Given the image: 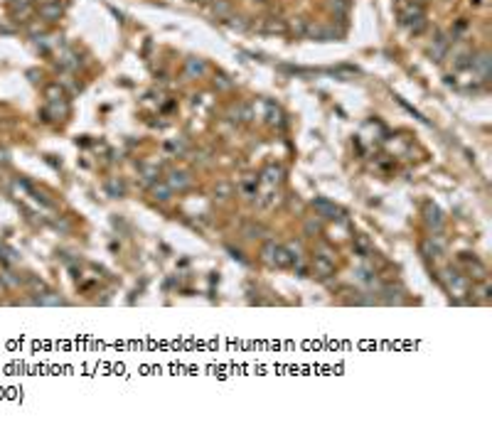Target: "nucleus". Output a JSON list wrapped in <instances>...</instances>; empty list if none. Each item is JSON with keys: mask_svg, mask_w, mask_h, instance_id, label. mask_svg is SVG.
<instances>
[{"mask_svg": "<svg viewBox=\"0 0 492 430\" xmlns=\"http://www.w3.org/2000/svg\"><path fill=\"white\" fill-rule=\"evenodd\" d=\"M399 18L401 25H406L414 35H421L426 30V13L418 0H399Z\"/></svg>", "mask_w": 492, "mask_h": 430, "instance_id": "1", "label": "nucleus"}, {"mask_svg": "<svg viewBox=\"0 0 492 430\" xmlns=\"http://www.w3.org/2000/svg\"><path fill=\"white\" fill-rule=\"evenodd\" d=\"M440 280L445 283V288H448L453 295H467V280H465V276H460L458 271H453V268L440 271Z\"/></svg>", "mask_w": 492, "mask_h": 430, "instance_id": "2", "label": "nucleus"}, {"mask_svg": "<svg viewBox=\"0 0 492 430\" xmlns=\"http://www.w3.org/2000/svg\"><path fill=\"white\" fill-rule=\"evenodd\" d=\"M305 35L317 40V42H330V40H337L340 32H335L333 27H325V25H308L305 27Z\"/></svg>", "mask_w": 492, "mask_h": 430, "instance_id": "3", "label": "nucleus"}, {"mask_svg": "<svg viewBox=\"0 0 492 430\" xmlns=\"http://www.w3.org/2000/svg\"><path fill=\"white\" fill-rule=\"evenodd\" d=\"M190 184H192V177H190L185 170H173V172L168 175V187H170L173 192H175V189H178V192H185Z\"/></svg>", "mask_w": 492, "mask_h": 430, "instance_id": "4", "label": "nucleus"}, {"mask_svg": "<svg viewBox=\"0 0 492 430\" xmlns=\"http://www.w3.org/2000/svg\"><path fill=\"white\" fill-rule=\"evenodd\" d=\"M423 217H426V224L431 227V229H440L443 227V217H440V209L436 206V204H426L423 206Z\"/></svg>", "mask_w": 492, "mask_h": 430, "instance_id": "5", "label": "nucleus"}, {"mask_svg": "<svg viewBox=\"0 0 492 430\" xmlns=\"http://www.w3.org/2000/svg\"><path fill=\"white\" fill-rule=\"evenodd\" d=\"M40 15H42V20L54 23V20L62 18V5L54 3V0H50V3H42V5H40Z\"/></svg>", "mask_w": 492, "mask_h": 430, "instance_id": "6", "label": "nucleus"}, {"mask_svg": "<svg viewBox=\"0 0 492 430\" xmlns=\"http://www.w3.org/2000/svg\"><path fill=\"white\" fill-rule=\"evenodd\" d=\"M229 118H232L234 123H249V121L254 118V111H251V106L239 103V106H234V108L229 111Z\"/></svg>", "mask_w": 492, "mask_h": 430, "instance_id": "7", "label": "nucleus"}, {"mask_svg": "<svg viewBox=\"0 0 492 430\" xmlns=\"http://www.w3.org/2000/svg\"><path fill=\"white\" fill-rule=\"evenodd\" d=\"M312 271H315V276L327 278V276H333V273H335V263H333V261H327V258L315 256V261H312Z\"/></svg>", "mask_w": 492, "mask_h": 430, "instance_id": "8", "label": "nucleus"}, {"mask_svg": "<svg viewBox=\"0 0 492 430\" xmlns=\"http://www.w3.org/2000/svg\"><path fill=\"white\" fill-rule=\"evenodd\" d=\"M470 67H472L475 72H480V76H482V79H487V76H490V57H487V52H482V54L472 57Z\"/></svg>", "mask_w": 492, "mask_h": 430, "instance_id": "9", "label": "nucleus"}, {"mask_svg": "<svg viewBox=\"0 0 492 430\" xmlns=\"http://www.w3.org/2000/svg\"><path fill=\"white\" fill-rule=\"evenodd\" d=\"M463 261L467 263V271H470V276H472L475 280H485V278H487V268H485L480 261H475V258H470V256H463Z\"/></svg>", "mask_w": 492, "mask_h": 430, "instance_id": "10", "label": "nucleus"}, {"mask_svg": "<svg viewBox=\"0 0 492 430\" xmlns=\"http://www.w3.org/2000/svg\"><path fill=\"white\" fill-rule=\"evenodd\" d=\"M312 206H315V209L322 214V217H327V219H335L337 214H340V209H337L335 204H330L327 199H315V202H312Z\"/></svg>", "mask_w": 492, "mask_h": 430, "instance_id": "11", "label": "nucleus"}, {"mask_svg": "<svg viewBox=\"0 0 492 430\" xmlns=\"http://www.w3.org/2000/svg\"><path fill=\"white\" fill-rule=\"evenodd\" d=\"M261 30L263 32H285L288 30V25H285V20H281V18H266L263 23H261Z\"/></svg>", "mask_w": 492, "mask_h": 430, "instance_id": "12", "label": "nucleus"}, {"mask_svg": "<svg viewBox=\"0 0 492 430\" xmlns=\"http://www.w3.org/2000/svg\"><path fill=\"white\" fill-rule=\"evenodd\" d=\"M355 253H357L360 258H369V256L374 253V249H372V244H369L367 236H357V239H355Z\"/></svg>", "mask_w": 492, "mask_h": 430, "instance_id": "13", "label": "nucleus"}, {"mask_svg": "<svg viewBox=\"0 0 492 430\" xmlns=\"http://www.w3.org/2000/svg\"><path fill=\"white\" fill-rule=\"evenodd\" d=\"M185 72H187L190 76H202V74L207 72V64H205L202 59H195V57H192V59L185 62Z\"/></svg>", "mask_w": 492, "mask_h": 430, "instance_id": "14", "label": "nucleus"}, {"mask_svg": "<svg viewBox=\"0 0 492 430\" xmlns=\"http://www.w3.org/2000/svg\"><path fill=\"white\" fill-rule=\"evenodd\" d=\"M266 121L273 123V126H276V123H278V126L283 123V113H281V108H278L273 101H266Z\"/></svg>", "mask_w": 492, "mask_h": 430, "instance_id": "15", "label": "nucleus"}, {"mask_svg": "<svg viewBox=\"0 0 492 430\" xmlns=\"http://www.w3.org/2000/svg\"><path fill=\"white\" fill-rule=\"evenodd\" d=\"M263 177H266V182H271V184H276V182H281L283 179V167L281 165H268L266 170H263Z\"/></svg>", "mask_w": 492, "mask_h": 430, "instance_id": "16", "label": "nucleus"}, {"mask_svg": "<svg viewBox=\"0 0 492 430\" xmlns=\"http://www.w3.org/2000/svg\"><path fill=\"white\" fill-rule=\"evenodd\" d=\"M32 303H35V305H64L67 300H64V298H59L57 293H45V295L35 298Z\"/></svg>", "mask_w": 492, "mask_h": 430, "instance_id": "17", "label": "nucleus"}, {"mask_svg": "<svg viewBox=\"0 0 492 430\" xmlns=\"http://www.w3.org/2000/svg\"><path fill=\"white\" fill-rule=\"evenodd\" d=\"M170 194H173V189H170L168 184H162V182H155V184H153V197H155V199H160V202H168V199H170Z\"/></svg>", "mask_w": 492, "mask_h": 430, "instance_id": "18", "label": "nucleus"}, {"mask_svg": "<svg viewBox=\"0 0 492 430\" xmlns=\"http://www.w3.org/2000/svg\"><path fill=\"white\" fill-rule=\"evenodd\" d=\"M212 10H214L219 18H229V15H232V5H229V0H212Z\"/></svg>", "mask_w": 492, "mask_h": 430, "instance_id": "19", "label": "nucleus"}, {"mask_svg": "<svg viewBox=\"0 0 492 430\" xmlns=\"http://www.w3.org/2000/svg\"><path fill=\"white\" fill-rule=\"evenodd\" d=\"M106 192L111 197H123L126 194V184L121 179H111V182H106Z\"/></svg>", "mask_w": 492, "mask_h": 430, "instance_id": "20", "label": "nucleus"}, {"mask_svg": "<svg viewBox=\"0 0 492 430\" xmlns=\"http://www.w3.org/2000/svg\"><path fill=\"white\" fill-rule=\"evenodd\" d=\"M244 236L246 239H261V236H268V231L259 224H249V227H244Z\"/></svg>", "mask_w": 492, "mask_h": 430, "instance_id": "21", "label": "nucleus"}, {"mask_svg": "<svg viewBox=\"0 0 492 430\" xmlns=\"http://www.w3.org/2000/svg\"><path fill=\"white\" fill-rule=\"evenodd\" d=\"M470 62H472V54H470V52H458L455 59H453V67H455V69H467Z\"/></svg>", "mask_w": 492, "mask_h": 430, "instance_id": "22", "label": "nucleus"}, {"mask_svg": "<svg viewBox=\"0 0 492 430\" xmlns=\"http://www.w3.org/2000/svg\"><path fill=\"white\" fill-rule=\"evenodd\" d=\"M445 50H448V40H438V42L433 45V50H431V57H433L436 62H443Z\"/></svg>", "mask_w": 492, "mask_h": 430, "instance_id": "23", "label": "nucleus"}, {"mask_svg": "<svg viewBox=\"0 0 492 430\" xmlns=\"http://www.w3.org/2000/svg\"><path fill=\"white\" fill-rule=\"evenodd\" d=\"M0 283H5L8 288H18V285L23 283V278H20V276H15V273H10V271H5L3 276H0Z\"/></svg>", "mask_w": 492, "mask_h": 430, "instance_id": "24", "label": "nucleus"}, {"mask_svg": "<svg viewBox=\"0 0 492 430\" xmlns=\"http://www.w3.org/2000/svg\"><path fill=\"white\" fill-rule=\"evenodd\" d=\"M315 256H320V258H327V261H333V263H335V251H333L330 246H325V244L315 246Z\"/></svg>", "mask_w": 492, "mask_h": 430, "instance_id": "25", "label": "nucleus"}, {"mask_svg": "<svg viewBox=\"0 0 492 430\" xmlns=\"http://www.w3.org/2000/svg\"><path fill=\"white\" fill-rule=\"evenodd\" d=\"M214 197H217V199H229V197H232V184L219 182V184L214 187Z\"/></svg>", "mask_w": 492, "mask_h": 430, "instance_id": "26", "label": "nucleus"}, {"mask_svg": "<svg viewBox=\"0 0 492 430\" xmlns=\"http://www.w3.org/2000/svg\"><path fill=\"white\" fill-rule=\"evenodd\" d=\"M320 231H322V227H320L317 219H308V222H305V234H308V236H317Z\"/></svg>", "mask_w": 492, "mask_h": 430, "instance_id": "27", "label": "nucleus"}, {"mask_svg": "<svg viewBox=\"0 0 492 430\" xmlns=\"http://www.w3.org/2000/svg\"><path fill=\"white\" fill-rule=\"evenodd\" d=\"M475 295H477L482 303H487V300H490V285H487V280H480V285L475 288Z\"/></svg>", "mask_w": 492, "mask_h": 430, "instance_id": "28", "label": "nucleus"}, {"mask_svg": "<svg viewBox=\"0 0 492 430\" xmlns=\"http://www.w3.org/2000/svg\"><path fill=\"white\" fill-rule=\"evenodd\" d=\"M227 25L234 27V30H246V27H249V23H244V18H234V15L227 18Z\"/></svg>", "mask_w": 492, "mask_h": 430, "instance_id": "29", "label": "nucleus"}, {"mask_svg": "<svg viewBox=\"0 0 492 430\" xmlns=\"http://www.w3.org/2000/svg\"><path fill=\"white\" fill-rule=\"evenodd\" d=\"M47 99L50 101H62L64 99V91L59 86H47Z\"/></svg>", "mask_w": 492, "mask_h": 430, "instance_id": "30", "label": "nucleus"}, {"mask_svg": "<svg viewBox=\"0 0 492 430\" xmlns=\"http://www.w3.org/2000/svg\"><path fill=\"white\" fill-rule=\"evenodd\" d=\"M214 86H217V89H222V91H227V89H232V81H229L224 74H219V76L214 79Z\"/></svg>", "mask_w": 492, "mask_h": 430, "instance_id": "31", "label": "nucleus"}, {"mask_svg": "<svg viewBox=\"0 0 492 430\" xmlns=\"http://www.w3.org/2000/svg\"><path fill=\"white\" fill-rule=\"evenodd\" d=\"M0 162H8V152L5 150H0Z\"/></svg>", "mask_w": 492, "mask_h": 430, "instance_id": "32", "label": "nucleus"}, {"mask_svg": "<svg viewBox=\"0 0 492 430\" xmlns=\"http://www.w3.org/2000/svg\"><path fill=\"white\" fill-rule=\"evenodd\" d=\"M8 251H10V249H5V246H3V244H0V258H5V256H3V253H8Z\"/></svg>", "mask_w": 492, "mask_h": 430, "instance_id": "33", "label": "nucleus"}]
</instances>
